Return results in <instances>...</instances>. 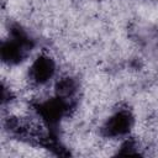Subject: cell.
I'll use <instances>...</instances> for the list:
<instances>
[{"label": "cell", "instance_id": "277c9868", "mask_svg": "<svg viewBox=\"0 0 158 158\" xmlns=\"http://www.w3.org/2000/svg\"><path fill=\"white\" fill-rule=\"evenodd\" d=\"M80 88L81 85L79 79L69 72L58 75L52 84L53 95L68 101H77V96L80 91Z\"/></svg>", "mask_w": 158, "mask_h": 158}, {"label": "cell", "instance_id": "6da1fadb", "mask_svg": "<svg viewBox=\"0 0 158 158\" xmlns=\"http://www.w3.org/2000/svg\"><path fill=\"white\" fill-rule=\"evenodd\" d=\"M36 42L28 31L20 23L9 25L7 38L2 40L0 56L4 65L17 67L28 59Z\"/></svg>", "mask_w": 158, "mask_h": 158}, {"label": "cell", "instance_id": "7a4b0ae2", "mask_svg": "<svg viewBox=\"0 0 158 158\" xmlns=\"http://www.w3.org/2000/svg\"><path fill=\"white\" fill-rule=\"evenodd\" d=\"M135 126L136 117L132 110L127 106H120L114 109L111 114L102 121L99 133L102 138L121 141L133 132Z\"/></svg>", "mask_w": 158, "mask_h": 158}, {"label": "cell", "instance_id": "3957f363", "mask_svg": "<svg viewBox=\"0 0 158 158\" xmlns=\"http://www.w3.org/2000/svg\"><path fill=\"white\" fill-rule=\"evenodd\" d=\"M58 77V62L49 52H40L30 63L26 79L31 88H43L52 85Z\"/></svg>", "mask_w": 158, "mask_h": 158}]
</instances>
